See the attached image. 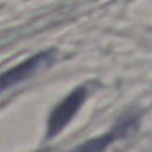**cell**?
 Returning <instances> with one entry per match:
<instances>
[{"instance_id":"7a4b0ae2","label":"cell","mask_w":152,"mask_h":152,"mask_svg":"<svg viewBox=\"0 0 152 152\" xmlns=\"http://www.w3.org/2000/svg\"><path fill=\"white\" fill-rule=\"evenodd\" d=\"M88 95H90V85L88 83H83V85L74 88L69 95L64 96L54 106L53 111L49 113V118H48V128H46L48 137H56L75 118V115L80 111L83 103L87 102Z\"/></svg>"},{"instance_id":"3957f363","label":"cell","mask_w":152,"mask_h":152,"mask_svg":"<svg viewBox=\"0 0 152 152\" xmlns=\"http://www.w3.org/2000/svg\"><path fill=\"white\" fill-rule=\"evenodd\" d=\"M54 59H56V53L53 49H48V51H43V53H38L34 56L28 57L23 62L5 70L4 74H0V95L4 92H7V90H10L12 87L31 79L39 70L46 69L48 66H51L54 62Z\"/></svg>"},{"instance_id":"6da1fadb","label":"cell","mask_w":152,"mask_h":152,"mask_svg":"<svg viewBox=\"0 0 152 152\" xmlns=\"http://www.w3.org/2000/svg\"><path fill=\"white\" fill-rule=\"evenodd\" d=\"M139 124H141V115L137 111H128L123 116H119L108 131L82 142L70 152H106L118 141H123L131 134H134L137 131Z\"/></svg>"}]
</instances>
